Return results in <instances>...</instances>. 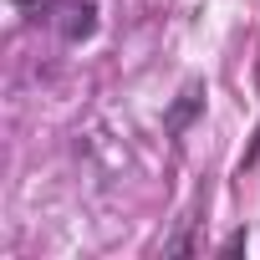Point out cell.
<instances>
[{"mask_svg": "<svg viewBox=\"0 0 260 260\" xmlns=\"http://www.w3.org/2000/svg\"><path fill=\"white\" fill-rule=\"evenodd\" d=\"M36 21H46L61 41L77 46V41H87L97 31V6H92V0H46Z\"/></svg>", "mask_w": 260, "mask_h": 260, "instance_id": "cell-1", "label": "cell"}, {"mask_svg": "<svg viewBox=\"0 0 260 260\" xmlns=\"http://www.w3.org/2000/svg\"><path fill=\"white\" fill-rule=\"evenodd\" d=\"M194 107H199V87H189V92H184V102H179V107H174V112H169V127H184V122H189V112H194Z\"/></svg>", "mask_w": 260, "mask_h": 260, "instance_id": "cell-2", "label": "cell"}]
</instances>
